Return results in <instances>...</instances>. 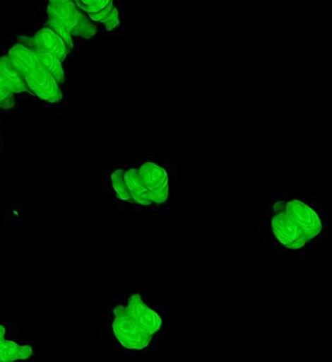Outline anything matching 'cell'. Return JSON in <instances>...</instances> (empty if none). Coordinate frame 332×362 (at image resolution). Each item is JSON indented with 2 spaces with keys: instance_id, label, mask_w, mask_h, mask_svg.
I'll return each mask as SVG.
<instances>
[{
  "instance_id": "obj_1",
  "label": "cell",
  "mask_w": 332,
  "mask_h": 362,
  "mask_svg": "<svg viewBox=\"0 0 332 362\" xmlns=\"http://www.w3.org/2000/svg\"><path fill=\"white\" fill-rule=\"evenodd\" d=\"M38 357L36 341L23 336L13 322H0V362L34 361Z\"/></svg>"
},
{
  "instance_id": "obj_2",
  "label": "cell",
  "mask_w": 332,
  "mask_h": 362,
  "mask_svg": "<svg viewBox=\"0 0 332 362\" xmlns=\"http://www.w3.org/2000/svg\"><path fill=\"white\" fill-rule=\"evenodd\" d=\"M113 332L121 346L136 351L146 349L153 337L140 329L128 309L121 305L114 310Z\"/></svg>"
},
{
  "instance_id": "obj_3",
  "label": "cell",
  "mask_w": 332,
  "mask_h": 362,
  "mask_svg": "<svg viewBox=\"0 0 332 362\" xmlns=\"http://www.w3.org/2000/svg\"><path fill=\"white\" fill-rule=\"evenodd\" d=\"M138 168L153 202L158 205L167 202L170 192V176L167 170L153 161H145Z\"/></svg>"
},
{
  "instance_id": "obj_4",
  "label": "cell",
  "mask_w": 332,
  "mask_h": 362,
  "mask_svg": "<svg viewBox=\"0 0 332 362\" xmlns=\"http://www.w3.org/2000/svg\"><path fill=\"white\" fill-rule=\"evenodd\" d=\"M29 89L43 101L57 104L63 101V93L57 80L42 65L24 75Z\"/></svg>"
},
{
  "instance_id": "obj_5",
  "label": "cell",
  "mask_w": 332,
  "mask_h": 362,
  "mask_svg": "<svg viewBox=\"0 0 332 362\" xmlns=\"http://www.w3.org/2000/svg\"><path fill=\"white\" fill-rule=\"evenodd\" d=\"M47 2L48 21L62 24L72 35H76L87 14L81 11L74 0H47Z\"/></svg>"
},
{
  "instance_id": "obj_6",
  "label": "cell",
  "mask_w": 332,
  "mask_h": 362,
  "mask_svg": "<svg viewBox=\"0 0 332 362\" xmlns=\"http://www.w3.org/2000/svg\"><path fill=\"white\" fill-rule=\"evenodd\" d=\"M126 308L136 325L148 334L155 336L156 332L160 329L161 319L160 315L148 303H146L140 293L131 296L128 298Z\"/></svg>"
},
{
  "instance_id": "obj_7",
  "label": "cell",
  "mask_w": 332,
  "mask_h": 362,
  "mask_svg": "<svg viewBox=\"0 0 332 362\" xmlns=\"http://www.w3.org/2000/svg\"><path fill=\"white\" fill-rule=\"evenodd\" d=\"M287 214L299 225L302 235L309 241L321 232V218L307 203L299 199L290 200L287 202Z\"/></svg>"
},
{
  "instance_id": "obj_8",
  "label": "cell",
  "mask_w": 332,
  "mask_h": 362,
  "mask_svg": "<svg viewBox=\"0 0 332 362\" xmlns=\"http://www.w3.org/2000/svg\"><path fill=\"white\" fill-rule=\"evenodd\" d=\"M271 223H272V229L275 238L285 247H289L292 242L299 238H304L309 241L302 235L299 225L295 223L294 219L287 212L273 214Z\"/></svg>"
},
{
  "instance_id": "obj_9",
  "label": "cell",
  "mask_w": 332,
  "mask_h": 362,
  "mask_svg": "<svg viewBox=\"0 0 332 362\" xmlns=\"http://www.w3.org/2000/svg\"><path fill=\"white\" fill-rule=\"evenodd\" d=\"M31 40H32L38 47L56 56V57L62 61V62L70 52L64 40H63L57 33H54L53 30L47 28V27L41 28Z\"/></svg>"
},
{
  "instance_id": "obj_10",
  "label": "cell",
  "mask_w": 332,
  "mask_h": 362,
  "mask_svg": "<svg viewBox=\"0 0 332 362\" xmlns=\"http://www.w3.org/2000/svg\"><path fill=\"white\" fill-rule=\"evenodd\" d=\"M124 177H126V185H128L129 192L131 193L134 203H138L143 206L156 205L151 199L150 192L141 180L138 168H129L126 170Z\"/></svg>"
},
{
  "instance_id": "obj_11",
  "label": "cell",
  "mask_w": 332,
  "mask_h": 362,
  "mask_svg": "<svg viewBox=\"0 0 332 362\" xmlns=\"http://www.w3.org/2000/svg\"><path fill=\"white\" fill-rule=\"evenodd\" d=\"M0 74L6 79L14 94L30 90L25 77L12 62L9 56L0 57Z\"/></svg>"
},
{
  "instance_id": "obj_12",
  "label": "cell",
  "mask_w": 332,
  "mask_h": 362,
  "mask_svg": "<svg viewBox=\"0 0 332 362\" xmlns=\"http://www.w3.org/2000/svg\"><path fill=\"white\" fill-rule=\"evenodd\" d=\"M8 56L13 64L20 70L23 75L41 65L40 61H39L33 49L22 45V44H16V45L12 46L11 50H9Z\"/></svg>"
},
{
  "instance_id": "obj_13",
  "label": "cell",
  "mask_w": 332,
  "mask_h": 362,
  "mask_svg": "<svg viewBox=\"0 0 332 362\" xmlns=\"http://www.w3.org/2000/svg\"><path fill=\"white\" fill-rule=\"evenodd\" d=\"M30 42V48H32L34 52L37 55L41 65L57 80L60 85H62L65 82V71L63 68L62 61L52 55V54L47 52V51L38 47L32 40Z\"/></svg>"
},
{
  "instance_id": "obj_14",
  "label": "cell",
  "mask_w": 332,
  "mask_h": 362,
  "mask_svg": "<svg viewBox=\"0 0 332 362\" xmlns=\"http://www.w3.org/2000/svg\"><path fill=\"white\" fill-rule=\"evenodd\" d=\"M124 173H126V170L119 168V170H114L111 173L109 180H111L112 189H113L114 194H116L119 199L123 200V202L134 203L131 193L129 192L128 185H126Z\"/></svg>"
},
{
  "instance_id": "obj_15",
  "label": "cell",
  "mask_w": 332,
  "mask_h": 362,
  "mask_svg": "<svg viewBox=\"0 0 332 362\" xmlns=\"http://www.w3.org/2000/svg\"><path fill=\"white\" fill-rule=\"evenodd\" d=\"M75 4L87 16L96 14L107 7L114 6V0H74Z\"/></svg>"
},
{
  "instance_id": "obj_16",
  "label": "cell",
  "mask_w": 332,
  "mask_h": 362,
  "mask_svg": "<svg viewBox=\"0 0 332 362\" xmlns=\"http://www.w3.org/2000/svg\"><path fill=\"white\" fill-rule=\"evenodd\" d=\"M14 106V93L7 84L6 79L0 74V107L7 110Z\"/></svg>"
},
{
  "instance_id": "obj_17",
  "label": "cell",
  "mask_w": 332,
  "mask_h": 362,
  "mask_svg": "<svg viewBox=\"0 0 332 362\" xmlns=\"http://www.w3.org/2000/svg\"><path fill=\"white\" fill-rule=\"evenodd\" d=\"M44 27H47V28L53 30L54 33H57L58 35L64 40V42L66 43V45H67L68 49H69L70 52L73 50V47H74L72 38L73 35L65 26H63L62 24L57 23V22L48 21L46 22Z\"/></svg>"
},
{
  "instance_id": "obj_18",
  "label": "cell",
  "mask_w": 332,
  "mask_h": 362,
  "mask_svg": "<svg viewBox=\"0 0 332 362\" xmlns=\"http://www.w3.org/2000/svg\"><path fill=\"white\" fill-rule=\"evenodd\" d=\"M119 24H121V11H119V6H116L102 22V25L105 27L107 31L112 33L114 29L118 28Z\"/></svg>"
},
{
  "instance_id": "obj_19",
  "label": "cell",
  "mask_w": 332,
  "mask_h": 362,
  "mask_svg": "<svg viewBox=\"0 0 332 362\" xmlns=\"http://www.w3.org/2000/svg\"><path fill=\"white\" fill-rule=\"evenodd\" d=\"M273 214H285L287 212V202H279L275 203L273 207Z\"/></svg>"
},
{
  "instance_id": "obj_20",
  "label": "cell",
  "mask_w": 332,
  "mask_h": 362,
  "mask_svg": "<svg viewBox=\"0 0 332 362\" xmlns=\"http://www.w3.org/2000/svg\"><path fill=\"white\" fill-rule=\"evenodd\" d=\"M0 153H1V149H0Z\"/></svg>"
}]
</instances>
